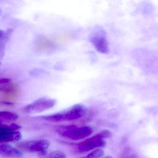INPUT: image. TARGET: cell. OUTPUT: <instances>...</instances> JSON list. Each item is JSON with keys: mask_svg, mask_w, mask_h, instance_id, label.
I'll use <instances>...</instances> for the list:
<instances>
[{"mask_svg": "<svg viewBox=\"0 0 158 158\" xmlns=\"http://www.w3.org/2000/svg\"><path fill=\"white\" fill-rule=\"evenodd\" d=\"M87 109L82 104H75L68 109L53 114L42 116L41 118L50 122H66L73 121L85 116Z\"/></svg>", "mask_w": 158, "mask_h": 158, "instance_id": "6da1fadb", "label": "cell"}, {"mask_svg": "<svg viewBox=\"0 0 158 158\" xmlns=\"http://www.w3.org/2000/svg\"><path fill=\"white\" fill-rule=\"evenodd\" d=\"M20 89L17 85L9 78L0 79L1 104L6 106H13L14 102L18 98Z\"/></svg>", "mask_w": 158, "mask_h": 158, "instance_id": "7a4b0ae2", "label": "cell"}, {"mask_svg": "<svg viewBox=\"0 0 158 158\" xmlns=\"http://www.w3.org/2000/svg\"><path fill=\"white\" fill-rule=\"evenodd\" d=\"M56 130L61 136L73 140L84 139L93 132L90 127H78L75 125L59 126L56 127Z\"/></svg>", "mask_w": 158, "mask_h": 158, "instance_id": "3957f363", "label": "cell"}, {"mask_svg": "<svg viewBox=\"0 0 158 158\" xmlns=\"http://www.w3.org/2000/svg\"><path fill=\"white\" fill-rule=\"evenodd\" d=\"M111 135V132L110 130H102L95 135L77 144V151L79 153H85L97 148L104 147L106 144L104 139L110 137Z\"/></svg>", "mask_w": 158, "mask_h": 158, "instance_id": "277c9868", "label": "cell"}, {"mask_svg": "<svg viewBox=\"0 0 158 158\" xmlns=\"http://www.w3.org/2000/svg\"><path fill=\"white\" fill-rule=\"evenodd\" d=\"M89 40L97 51L103 54L109 52V44L106 33L102 27L99 26L95 27L90 33Z\"/></svg>", "mask_w": 158, "mask_h": 158, "instance_id": "5b68a950", "label": "cell"}, {"mask_svg": "<svg viewBox=\"0 0 158 158\" xmlns=\"http://www.w3.org/2000/svg\"><path fill=\"white\" fill-rule=\"evenodd\" d=\"M50 142L47 139H35L19 142L17 144L18 148L26 152L40 153L45 155Z\"/></svg>", "mask_w": 158, "mask_h": 158, "instance_id": "8992f818", "label": "cell"}, {"mask_svg": "<svg viewBox=\"0 0 158 158\" xmlns=\"http://www.w3.org/2000/svg\"><path fill=\"white\" fill-rule=\"evenodd\" d=\"M21 127L17 124L8 125L1 124L0 126V142L7 143L17 142L21 139L22 134L18 131Z\"/></svg>", "mask_w": 158, "mask_h": 158, "instance_id": "52a82bcc", "label": "cell"}, {"mask_svg": "<svg viewBox=\"0 0 158 158\" xmlns=\"http://www.w3.org/2000/svg\"><path fill=\"white\" fill-rule=\"evenodd\" d=\"M55 103V100L48 98H40L24 107L23 111L28 114L38 113L52 108Z\"/></svg>", "mask_w": 158, "mask_h": 158, "instance_id": "ba28073f", "label": "cell"}, {"mask_svg": "<svg viewBox=\"0 0 158 158\" xmlns=\"http://www.w3.org/2000/svg\"><path fill=\"white\" fill-rule=\"evenodd\" d=\"M0 155L6 158H21L23 152L8 143H2L0 146Z\"/></svg>", "mask_w": 158, "mask_h": 158, "instance_id": "9c48e42d", "label": "cell"}, {"mask_svg": "<svg viewBox=\"0 0 158 158\" xmlns=\"http://www.w3.org/2000/svg\"><path fill=\"white\" fill-rule=\"evenodd\" d=\"M52 42L44 37H40L37 40L35 44V48L38 51H44L51 48Z\"/></svg>", "mask_w": 158, "mask_h": 158, "instance_id": "30bf717a", "label": "cell"}, {"mask_svg": "<svg viewBox=\"0 0 158 158\" xmlns=\"http://www.w3.org/2000/svg\"><path fill=\"white\" fill-rule=\"evenodd\" d=\"M19 118V115L15 113L4 111L0 112V121L3 123H12L16 121Z\"/></svg>", "mask_w": 158, "mask_h": 158, "instance_id": "8fae6325", "label": "cell"}, {"mask_svg": "<svg viewBox=\"0 0 158 158\" xmlns=\"http://www.w3.org/2000/svg\"><path fill=\"white\" fill-rule=\"evenodd\" d=\"M104 152L101 149L98 148L89 153L86 156L79 158H100L104 155Z\"/></svg>", "mask_w": 158, "mask_h": 158, "instance_id": "7c38bea8", "label": "cell"}, {"mask_svg": "<svg viewBox=\"0 0 158 158\" xmlns=\"http://www.w3.org/2000/svg\"><path fill=\"white\" fill-rule=\"evenodd\" d=\"M41 158H66V156L61 151H54Z\"/></svg>", "mask_w": 158, "mask_h": 158, "instance_id": "4fadbf2b", "label": "cell"}, {"mask_svg": "<svg viewBox=\"0 0 158 158\" xmlns=\"http://www.w3.org/2000/svg\"><path fill=\"white\" fill-rule=\"evenodd\" d=\"M72 37V35L70 34H64L59 35L56 38V40L57 41L63 42L66 41L71 39Z\"/></svg>", "mask_w": 158, "mask_h": 158, "instance_id": "5bb4252c", "label": "cell"}, {"mask_svg": "<svg viewBox=\"0 0 158 158\" xmlns=\"http://www.w3.org/2000/svg\"><path fill=\"white\" fill-rule=\"evenodd\" d=\"M113 158L112 157H111V156H107V157H104V158Z\"/></svg>", "mask_w": 158, "mask_h": 158, "instance_id": "9a60e30c", "label": "cell"}]
</instances>
